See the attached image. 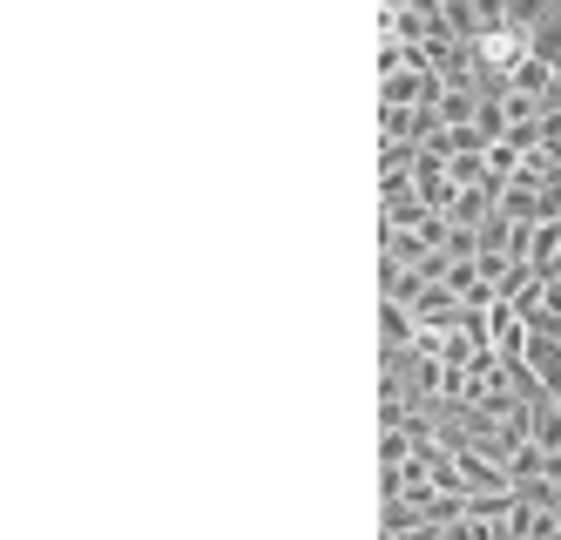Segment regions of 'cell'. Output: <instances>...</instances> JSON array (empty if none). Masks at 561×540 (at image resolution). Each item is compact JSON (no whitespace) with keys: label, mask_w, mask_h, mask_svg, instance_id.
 <instances>
[{"label":"cell","mask_w":561,"mask_h":540,"mask_svg":"<svg viewBox=\"0 0 561 540\" xmlns=\"http://www.w3.org/2000/svg\"><path fill=\"white\" fill-rule=\"evenodd\" d=\"M480 324H488V352L501 358V365H528V345H535V318H520L507 298L501 305H488V311H480Z\"/></svg>","instance_id":"6da1fadb"}]
</instances>
